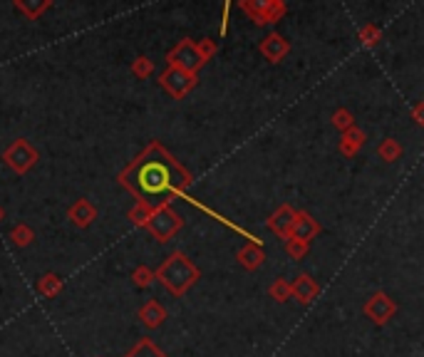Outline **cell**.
Masks as SVG:
<instances>
[{
    "instance_id": "6da1fadb",
    "label": "cell",
    "mask_w": 424,
    "mask_h": 357,
    "mask_svg": "<svg viewBox=\"0 0 424 357\" xmlns=\"http://www.w3.org/2000/svg\"><path fill=\"white\" fill-rule=\"evenodd\" d=\"M119 181L137 196L141 204L154 206L164 204L166 199L186 189L191 184V177L161 144H151L139 154L132 167L124 169Z\"/></svg>"
},
{
    "instance_id": "7a4b0ae2",
    "label": "cell",
    "mask_w": 424,
    "mask_h": 357,
    "mask_svg": "<svg viewBox=\"0 0 424 357\" xmlns=\"http://www.w3.org/2000/svg\"><path fill=\"white\" fill-rule=\"evenodd\" d=\"M159 278L164 285H169L174 293H184L191 283L196 280V268L184 258V256H171L159 270Z\"/></svg>"
},
{
    "instance_id": "3957f363",
    "label": "cell",
    "mask_w": 424,
    "mask_h": 357,
    "mask_svg": "<svg viewBox=\"0 0 424 357\" xmlns=\"http://www.w3.org/2000/svg\"><path fill=\"white\" fill-rule=\"evenodd\" d=\"M241 10L254 23H278L286 15L283 0H241Z\"/></svg>"
},
{
    "instance_id": "277c9868",
    "label": "cell",
    "mask_w": 424,
    "mask_h": 357,
    "mask_svg": "<svg viewBox=\"0 0 424 357\" xmlns=\"http://www.w3.org/2000/svg\"><path fill=\"white\" fill-rule=\"evenodd\" d=\"M204 62H206V60L201 57L199 48H196L194 43H189V40H181V43L169 53V65L181 67L184 72H191V75H194Z\"/></svg>"
},
{
    "instance_id": "5b68a950",
    "label": "cell",
    "mask_w": 424,
    "mask_h": 357,
    "mask_svg": "<svg viewBox=\"0 0 424 357\" xmlns=\"http://www.w3.org/2000/svg\"><path fill=\"white\" fill-rule=\"evenodd\" d=\"M161 87L166 89V92L171 94V97H184L186 92H189L191 87H194V75L191 72H184V70L181 67H174V65H169V70H164V72H161Z\"/></svg>"
},
{
    "instance_id": "8992f818",
    "label": "cell",
    "mask_w": 424,
    "mask_h": 357,
    "mask_svg": "<svg viewBox=\"0 0 424 357\" xmlns=\"http://www.w3.org/2000/svg\"><path fill=\"white\" fill-rule=\"evenodd\" d=\"M179 226H181V219L171 209H166V206L156 209L154 214L149 216V221H146V229H149L159 241H166Z\"/></svg>"
},
{
    "instance_id": "52a82bcc",
    "label": "cell",
    "mask_w": 424,
    "mask_h": 357,
    "mask_svg": "<svg viewBox=\"0 0 424 357\" xmlns=\"http://www.w3.org/2000/svg\"><path fill=\"white\" fill-rule=\"evenodd\" d=\"M35 159H38L35 149L25 142H18L15 147H10L8 152H5V162H8L15 172H25V169H30L35 164Z\"/></svg>"
},
{
    "instance_id": "ba28073f",
    "label": "cell",
    "mask_w": 424,
    "mask_h": 357,
    "mask_svg": "<svg viewBox=\"0 0 424 357\" xmlns=\"http://www.w3.org/2000/svg\"><path fill=\"white\" fill-rule=\"evenodd\" d=\"M261 53H263L271 62H281V60L288 55V43L281 38V35L273 33V35H268V38H263V43H261Z\"/></svg>"
},
{
    "instance_id": "9c48e42d",
    "label": "cell",
    "mask_w": 424,
    "mask_h": 357,
    "mask_svg": "<svg viewBox=\"0 0 424 357\" xmlns=\"http://www.w3.org/2000/svg\"><path fill=\"white\" fill-rule=\"evenodd\" d=\"M15 5H18L20 13L35 20V18H40V15H43L45 10L50 8V0H15Z\"/></svg>"
},
{
    "instance_id": "30bf717a",
    "label": "cell",
    "mask_w": 424,
    "mask_h": 357,
    "mask_svg": "<svg viewBox=\"0 0 424 357\" xmlns=\"http://www.w3.org/2000/svg\"><path fill=\"white\" fill-rule=\"evenodd\" d=\"M127 357H166V355L161 353L156 345H151L149 340H144V343H139L137 348H134Z\"/></svg>"
}]
</instances>
